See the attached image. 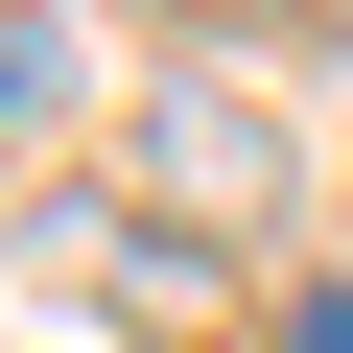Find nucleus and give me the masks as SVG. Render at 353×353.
<instances>
[{
	"mask_svg": "<svg viewBox=\"0 0 353 353\" xmlns=\"http://www.w3.org/2000/svg\"><path fill=\"white\" fill-rule=\"evenodd\" d=\"M141 189H165V236H283V118L236 71H165L141 94Z\"/></svg>",
	"mask_w": 353,
	"mask_h": 353,
	"instance_id": "f257e3e1",
	"label": "nucleus"
},
{
	"mask_svg": "<svg viewBox=\"0 0 353 353\" xmlns=\"http://www.w3.org/2000/svg\"><path fill=\"white\" fill-rule=\"evenodd\" d=\"M71 94H94L71 24H0V141H71Z\"/></svg>",
	"mask_w": 353,
	"mask_h": 353,
	"instance_id": "f03ea898",
	"label": "nucleus"
},
{
	"mask_svg": "<svg viewBox=\"0 0 353 353\" xmlns=\"http://www.w3.org/2000/svg\"><path fill=\"white\" fill-rule=\"evenodd\" d=\"M283 353H353V283H283Z\"/></svg>",
	"mask_w": 353,
	"mask_h": 353,
	"instance_id": "7ed1b4c3",
	"label": "nucleus"
},
{
	"mask_svg": "<svg viewBox=\"0 0 353 353\" xmlns=\"http://www.w3.org/2000/svg\"><path fill=\"white\" fill-rule=\"evenodd\" d=\"M330 24H353V0H330Z\"/></svg>",
	"mask_w": 353,
	"mask_h": 353,
	"instance_id": "20e7f679",
	"label": "nucleus"
}]
</instances>
